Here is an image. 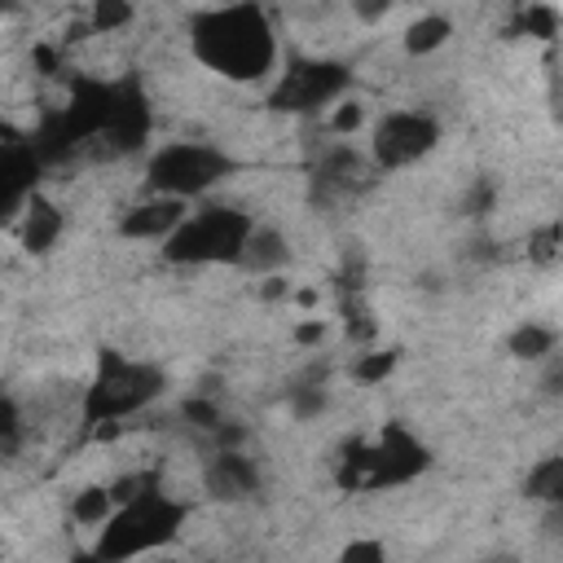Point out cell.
Here are the masks:
<instances>
[{
    "mask_svg": "<svg viewBox=\"0 0 563 563\" xmlns=\"http://www.w3.org/2000/svg\"><path fill=\"white\" fill-rule=\"evenodd\" d=\"M189 48L207 70H216L233 84H255L277 62L273 22L255 0H238V4L198 13L189 22Z\"/></svg>",
    "mask_w": 563,
    "mask_h": 563,
    "instance_id": "6da1fadb",
    "label": "cell"
},
{
    "mask_svg": "<svg viewBox=\"0 0 563 563\" xmlns=\"http://www.w3.org/2000/svg\"><path fill=\"white\" fill-rule=\"evenodd\" d=\"M185 515H189L185 501L167 497L163 484H150L145 493H136V497H128V501H119L110 510V519L101 523V537H97L92 554L97 559H136V554H150V550L167 545L180 532Z\"/></svg>",
    "mask_w": 563,
    "mask_h": 563,
    "instance_id": "7a4b0ae2",
    "label": "cell"
},
{
    "mask_svg": "<svg viewBox=\"0 0 563 563\" xmlns=\"http://www.w3.org/2000/svg\"><path fill=\"white\" fill-rule=\"evenodd\" d=\"M167 378L150 361H128L123 352L106 347L97 356V378L84 391V427H97L106 418H128L163 396Z\"/></svg>",
    "mask_w": 563,
    "mask_h": 563,
    "instance_id": "3957f363",
    "label": "cell"
},
{
    "mask_svg": "<svg viewBox=\"0 0 563 563\" xmlns=\"http://www.w3.org/2000/svg\"><path fill=\"white\" fill-rule=\"evenodd\" d=\"M251 216L238 207H198L185 211V220L163 238L167 264H238V251L251 233Z\"/></svg>",
    "mask_w": 563,
    "mask_h": 563,
    "instance_id": "277c9868",
    "label": "cell"
},
{
    "mask_svg": "<svg viewBox=\"0 0 563 563\" xmlns=\"http://www.w3.org/2000/svg\"><path fill=\"white\" fill-rule=\"evenodd\" d=\"M238 163L216 150V145H198V141H172L163 150L150 154L145 163V185L154 194H172V198H202L211 185H220Z\"/></svg>",
    "mask_w": 563,
    "mask_h": 563,
    "instance_id": "5b68a950",
    "label": "cell"
},
{
    "mask_svg": "<svg viewBox=\"0 0 563 563\" xmlns=\"http://www.w3.org/2000/svg\"><path fill=\"white\" fill-rule=\"evenodd\" d=\"M440 145V119L427 110H387L374 123L369 136V158L383 172H400L418 158H427Z\"/></svg>",
    "mask_w": 563,
    "mask_h": 563,
    "instance_id": "8992f818",
    "label": "cell"
},
{
    "mask_svg": "<svg viewBox=\"0 0 563 563\" xmlns=\"http://www.w3.org/2000/svg\"><path fill=\"white\" fill-rule=\"evenodd\" d=\"M347 84H352V70L339 62H295L282 75V84L273 88V106L290 110V114H308V110L339 101L347 92Z\"/></svg>",
    "mask_w": 563,
    "mask_h": 563,
    "instance_id": "52a82bcc",
    "label": "cell"
},
{
    "mask_svg": "<svg viewBox=\"0 0 563 563\" xmlns=\"http://www.w3.org/2000/svg\"><path fill=\"white\" fill-rule=\"evenodd\" d=\"M106 141V154L123 158V154H136L150 136V101L145 92L123 79V84H110V110H106V123L97 132Z\"/></svg>",
    "mask_w": 563,
    "mask_h": 563,
    "instance_id": "ba28073f",
    "label": "cell"
},
{
    "mask_svg": "<svg viewBox=\"0 0 563 563\" xmlns=\"http://www.w3.org/2000/svg\"><path fill=\"white\" fill-rule=\"evenodd\" d=\"M427 449L405 431V427H387L378 435V444H369V475L365 488H383V484H405L413 475L427 471Z\"/></svg>",
    "mask_w": 563,
    "mask_h": 563,
    "instance_id": "9c48e42d",
    "label": "cell"
},
{
    "mask_svg": "<svg viewBox=\"0 0 563 563\" xmlns=\"http://www.w3.org/2000/svg\"><path fill=\"white\" fill-rule=\"evenodd\" d=\"M202 484H207L211 501H246L260 493L264 475H260L255 457H246L242 449H216L202 471Z\"/></svg>",
    "mask_w": 563,
    "mask_h": 563,
    "instance_id": "30bf717a",
    "label": "cell"
},
{
    "mask_svg": "<svg viewBox=\"0 0 563 563\" xmlns=\"http://www.w3.org/2000/svg\"><path fill=\"white\" fill-rule=\"evenodd\" d=\"M185 198H172V194H154L136 207H128L119 216V238H132V242H163L180 220H185Z\"/></svg>",
    "mask_w": 563,
    "mask_h": 563,
    "instance_id": "8fae6325",
    "label": "cell"
},
{
    "mask_svg": "<svg viewBox=\"0 0 563 563\" xmlns=\"http://www.w3.org/2000/svg\"><path fill=\"white\" fill-rule=\"evenodd\" d=\"M361 176H365V158H361L352 145L334 141V145H325V150L317 154V167H312V189H317L321 198L352 194V189L361 185Z\"/></svg>",
    "mask_w": 563,
    "mask_h": 563,
    "instance_id": "7c38bea8",
    "label": "cell"
},
{
    "mask_svg": "<svg viewBox=\"0 0 563 563\" xmlns=\"http://www.w3.org/2000/svg\"><path fill=\"white\" fill-rule=\"evenodd\" d=\"M286 264H290V238L273 224H251V233L238 251V268L268 277V273H286Z\"/></svg>",
    "mask_w": 563,
    "mask_h": 563,
    "instance_id": "4fadbf2b",
    "label": "cell"
},
{
    "mask_svg": "<svg viewBox=\"0 0 563 563\" xmlns=\"http://www.w3.org/2000/svg\"><path fill=\"white\" fill-rule=\"evenodd\" d=\"M62 229H66L62 207L53 198H44L40 189H31L26 202H22V251H31V255L53 251L57 238H62Z\"/></svg>",
    "mask_w": 563,
    "mask_h": 563,
    "instance_id": "5bb4252c",
    "label": "cell"
},
{
    "mask_svg": "<svg viewBox=\"0 0 563 563\" xmlns=\"http://www.w3.org/2000/svg\"><path fill=\"white\" fill-rule=\"evenodd\" d=\"M449 35H453V22H449L444 13H422V18H413V22L405 26V40H400V44H405L409 57H427V53L444 48Z\"/></svg>",
    "mask_w": 563,
    "mask_h": 563,
    "instance_id": "9a60e30c",
    "label": "cell"
},
{
    "mask_svg": "<svg viewBox=\"0 0 563 563\" xmlns=\"http://www.w3.org/2000/svg\"><path fill=\"white\" fill-rule=\"evenodd\" d=\"M554 330L550 325H541V321H523V325H515L510 334H506V352L515 356V361H528V365H537V361H545L550 352H554Z\"/></svg>",
    "mask_w": 563,
    "mask_h": 563,
    "instance_id": "2e32d148",
    "label": "cell"
},
{
    "mask_svg": "<svg viewBox=\"0 0 563 563\" xmlns=\"http://www.w3.org/2000/svg\"><path fill=\"white\" fill-rule=\"evenodd\" d=\"M110 510H114L110 484H88V488H79V493L70 497V519L84 523V528H101V523L110 519Z\"/></svg>",
    "mask_w": 563,
    "mask_h": 563,
    "instance_id": "e0dca14e",
    "label": "cell"
},
{
    "mask_svg": "<svg viewBox=\"0 0 563 563\" xmlns=\"http://www.w3.org/2000/svg\"><path fill=\"white\" fill-rule=\"evenodd\" d=\"M523 493L532 497V501H563V457H541L532 471H528V479H523Z\"/></svg>",
    "mask_w": 563,
    "mask_h": 563,
    "instance_id": "ac0fdd59",
    "label": "cell"
},
{
    "mask_svg": "<svg viewBox=\"0 0 563 563\" xmlns=\"http://www.w3.org/2000/svg\"><path fill=\"white\" fill-rule=\"evenodd\" d=\"M286 405H290V413H295L299 422H312V418H321V413L330 409V391H325L321 378H308V383H295V387L286 391Z\"/></svg>",
    "mask_w": 563,
    "mask_h": 563,
    "instance_id": "d6986e66",
    "label": "cell"
},
{
    "mask_svg": "<svg viewBox=\"0 0 563 563\" xmlns=\"http://www.w3.org/2000/svg\"><path fill=\"white\" fill-rule=\"evenodd\" d=\"M396 365H400V352L396 347H374V352H361L352 361V378L365 383V387H374V383H387L396 374Z\"/></svg>",
    "mask_w": 563,
    "mask_h": 563,
    "instance_id": "ffe728a7",
    "label": "cell"
},
{
    "mask_svg": "<svg viewBox=\"0 0 563 563\" xmlns=\"http://www.w3.org/2000/svg\"><path fill=\"white\" fill-rule=\"evenodd\" d=\"M515 31H523V35H532V40H545V44H550V40L559 35V9L545 4V0H532V4L519 13Z\"/></svg>",
    "mask_w": 563,
    "mask_h": 563,
    "instance_id": "44dd1931",
    "label": "cell"
},
{
    "mask_svg": "<svg viewBox=\"0 0 563 563\" xmlns=\"http://www.w3.org/2000/svg\"><path fill=\"white\" fill-rule=\"evenodd\" d=\"M132 0H92V9H88V26L97 31V35H110V31H123L128 22H132Z\"/></svg>",
    "mask_w": 563,
    "mask_h": 563,
    "instance_id": "7402d4cb",
    "label": "cell"
},
{
    "mask_svg": "<svg viewBox=\"0 0 563 563\" xmlns=\"http://www.w3.org/2000/svg\"><path fill=\"white\" fill-rule=\"evenodd\" d=\"M180 418L194 422V427H202V431H211L220 422V405L211 396H189V400H180Z\"/></svg>",
    "mask_w": 563,
    "mask_h": 563,
    "instance_id": "603a6c76",
    "label": "cell"
},
{
    "mask_svg": "<svg viewBox=\"0 0 563 563\" xmlns=\"http://www.w3.org/2000/svg\"><path fill=\"white\" fill-rule=\"evenodd\" d=\"M361 123H365V106L361 101H339L334 114H330V132L334 136H352Z\"/></svg>",
    "mask_w": 563,
    "mask_h": 563,
    "instance_id": "cb8c5ba5",
    "label": "cell"
},
{
    "mask_svg": "<svg viewBox=\"0 0 563 563\" xmlns=\"http://www.w3.org/2000/svg\"><path fill=\"white\" fill-rule=\"evenodd\" d=\"M493 202H497V185L493 180H475L471 194L462 198V216H488Z\"/></svg>",
    "mask_w": 563,
    "mask_h": 563,
    "instance_id": "d4e9b609",
    "label": "cell"
},
{
    "mask_svg": "<svg viewBox=\"0 0 563 563\" xmlns=\"http://www.w3.org/2000/svg\"><path fill=\"white\" fill-rule=\"evenodd\" d=\"M528 255H532L537 264H550V260L559 255V224L537 229V233H532V242H528Z\"/></svg>",
    "mask_w": 563,
    "mask_h": 563,
    "instance_id": "484cf974",
    "label": "cell"
},
{
    "mask_svg": "<svg viewBox=\"0 0 563 563\" xmlns=\"http://www.w3.org/2000/svg\"><path fill=\"white\" fill-rule=\"evenodd\" d=\"M343 325H347V334L352 339H374V321H369V312H365V303H356V299H347L343 303Z\"/></svg>",
    "mask_w": 563,
    "mask_h": 563,
    "instance_id": "4316f807",
    "label": "cell"
},
{
    "mask_svg": "<svg viewBox=\"0 0 563 563\" xmlns=\"http://www.w3.org/2000/svg\"><path fill=\"white\" fill-rule=\"evenodd\" d=\"M339 559H343V563H383V559H387V545H383V541H347V545L339 550Z\"/></svg>",
    "mask_w": 563,
    "mask_h": 563,
    "instance_id": "83f0119b",
    "label": "cell"
},
{
    "mask_svg": "<svg viewBox=\"0 0 563 563\" xmlns=\"http://www.w3.org/2000/svg\"><path fill=\"white\" fill-rule=\"evenodd\" d=\"M290 339H295L299 347H321V343H325V321H317V317H303V321H295Z\"/></svg>",
    "mask_w": 563,
    "mask_h": 563,
    "instance_id": "f1b7e54d",
    "label": "cell"
},
{
    "mask_svg": "<svg viewBox=\"0 0 563 563\" xmlns=\"http://www.w3.org/2000/svg\"><path fill=\"white\" fill-rule=\"evenodd\" d=\"M391 4L396 0H352V18L365 22V26H374V22H383L391 13Z\"/></svg>",
    "mask_w": 563,
    "mask_h": 563,
    "instance_id": "f546056e",
    "label": "cell"
},
{
    "mask_svg": "<svg viewBox=\"0 0 563 563\" xmlns=\"http://www.w3.org/2000/svg\"><path fill=\"white\" fill-rule=\"evenodd\" d=\"M18 427H22V409H18V400L9 391H0V440H13Z\"/></svg>",
    "mask_w": 563,
    "mask_h": 563,
    "instance_id": "4dcf8cb0",
    "label": "cell"
},
{
    "mask_svg": "<svg viewBox=\"0 0 563 563\" xmlns=\"http://www.w3.org/2000/svg\"><path fill=\"white\" fill-rule=\"evenodd\" d=\"M286 295H290V282H286L282 273H268L264 286H260V299H264V303H277V299H286Z\"/></svg>",
    "mask_w": 563,
    "mask_h": 563,
    "instance_id": "1f68e13d",
    "label": "cell"
},
{
    "mask_svg": "<svg viewBox=\"0 0 563 563\" xmlns=\"http://www.w3.org/2000/svg\"><path fill=\"white\" fill-rule=\"evenodd\" d=\"M35 66L40 70H57V53L53 48H35Z\"/></svg>",
    "mask_w": 563,
    "mask_h": 563,
    "instance_id": "d6a6232c",
    "label": "cell"
},
{
    "mask_svg": "<svg viewBox=\"0 0 563 563\" xmlns=\"http://www.w3.org/2000/svg\"><path fill=\"white\" fill-rule=\"evenodd\" d=\"M295 303H299V308H317V290H312V286L295 290Z\"/></svg>",
    "mask_w": 563,
    "mask_h": 563,
    "instance_id": "836d02e7",
    "label": "cell"
},
{
    "mask_svg": "<svg viewBox=\"0 0 563 563\" xmlns=\"http://www.w3.org/2000/svg\"><path fill=\"white\" fill-rule=\"evenodd\" d=\"M9 141H22V136H18V132H13V128L0 119V145H9Z\"/></svg>",
    "mask_w": 563,
    "mask_h": 563,
    "instance_id": "e575fe53",
    "label": "cell"
},
{
    "mask_svg": "<svg viewBox=\"0 0 563 563\" xmlns=\"http://www.w3.org/2000/svg\"><path fill=\"white\" fill-rule=\"evenodd\" d=\"M18 9V0H0V13H13Z\"/></svg>",
    "mask_w": 563,
    "mask_h": 563,
    "instance_id": "d590c367",
    "label": "cell"
}]
</instances>
